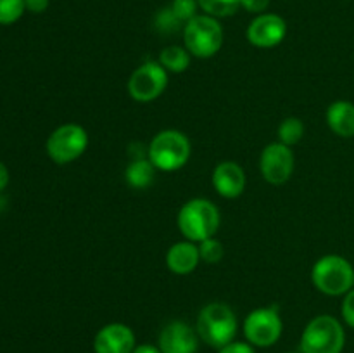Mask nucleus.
<instances>
[{
	"label": "nucleus",
	"instance_id": "f257e3e1",
	"mask_svg": "<svg viewBox=\"0 0 354 353\" xmlns=\"http://www.w3.org/2000/svg\"><path fill=\"white\" fill-rule=\"evenodd\" d=\"M221 217L216 204L204 197H194L187 201L178 211L176 225L187 241L203 242L209 237H216Z\"/></svg>",
	"mask_w": 354,
	"mask_h": 353
},
{
	"label": "nucleus",
	"instance_id": "f03ea898",
	"mask_svg": "<svg viewBox=\"0 0 354 353\" xmlns=\"http://www.w3.org/2000/svg\"><path fill=\"white\" fill-rule=\"evenodd\" d=\"M196 331L206 345L220 350L234 341L237 334V317L227 303L213 301L201 308Z\"/></svg>",
	"mask_w": 354,
	"mask_h": 353
},
{
	"label": "nucleus",
	"instance_id": "7ed1b4c3",
	"mask_svg": "<svg viewBox=\"0 0 354 353\" xmlns=\"http://www.w3.org/2000/svg\"><path fill=\"white\" fill-rule=\"evenodd\" d=\"M192 145L189 137L180 130H162L154 135L147 147L152 165L161 172H176L189 163Z\"/></svg>",
	"mask_w": 354,
	"mask_h": 353
},
{
	"label": "nucleus",
	"instance_id": "20e7f679",
	"mask_svg": "<svg viewBox=\"0 0 354 353\" xmlns=\"http://www.w3.org/2000/svg\"><path fill=\"white\" fill-rule=\"evenodd\" d=\"M311 282L327 296H344L354 287V266L341 255H325L311 269Z\"/></svg>",
	"mask_w": 354,
	"mask_h": 353
},
{
	"label": "nucleus",
	"instance_id": "39448f33",
	"mask_svg": "<svg viewBox=\"0 0 354 353\" xmlns=\"http://www.w3.org/2000/svg\"><path fill=\"white\" fill-rule=\"evenodd\" d=\"M182 31L183 44L192 57H213L223 45V26L218 17L209 14H197L183 26Z\"/></svg>",
	"mask_w": 354,
	"mask_h": 353
},
{
	"label": "nucleus",
	"instance_id": "423d86ee",
	"mask_svg": "<svg viewBox=\"0 0 354 353\" xmlns=\"http://www.w3.org/2000/svg\"><path fill=\"white\" fill-rule=\"evenodd\" d=\"M346 332L332 315H317L308 322L301 336V353H342Z\"/></svg>",
	"mask_w": 354,
	"mask_h": 353
},
{
	"label": "nucleus",
	"instance_id": "0eeeda50",
	"mask_svg": "<svg viewBox=\"0 0 354 353\" xmlns=\"http://www.w3.org/2000/svg\"><path fill=\"white\" fill-rule=\"evenodd\" d=\"M47 154L57 165L76 161L88 147V134L78 123H66L55 128L47 138Z\"/></svg>",
	"mask_w": 354,
	"mask_h": 353
},
{
	"label": "nucleus",
	"instance_id": "6e6552de",
	"mask_svg": "<svg viewBox=\"0 0 354 353\" xmlns=\"http://www.w3.org/2000/svg\"><path fill=\"white\" fill-rule=\"evenodd\" d=\"M283 331V322L277 307L256 308L245 317L244 336L248 343L259 348L273 346L280 339Z\"/></svg>",
	"mask_w": 354,
	"mask_h": 353
},
{
	"label": "nucleus",
	"instance_id": "1a4fd4ad",
	"mask_svg": "<svg viewBox=\"0 0 354 353\" xmlns=\"http://www.w3.org/2000/svg\"><path fill=\"white\" fill-rule=\"evenodd\" d=\"M168 87V71L158 61L138 66L128 78V93L137 102H152L165 93Z\"/></svg>",
	"mask_w": 354,
	"mask_h": 353
},
{
	"label": "nucleus",
	"instance_id": "9d476101",
	"mask_svg": "<svg viewBox=\"0 0 354 353\" xmlns=\"http://www.w3.org/2000/svg\"><path fill=\"white\" fill-rule=\"evenodd\" d=\"M296 158L289 145L282 142H272L266 145L259 158V170L263 179L272 185H282L292 176Z\"/></svg>",
	"mask_w": 354,
	"mask_h": 353
},
{
	"label": "nucleus",
	"instance_id": "9b49d317",
	"mask_svg": "<svg viewBox=\"0 0 354 353\" xmlns=\"http://www.w3.org/2000/svg\"><path fill=\"white\" fill-rule=\"evenodd\" d=\"M249 44L258 48H272L282 44L287 35V23L282 16L263 12L256 16L248 26Z\"/></svg>",
	"mask_w": 354,
	"mask_h": 353
},
{
	"label": "nucleus",
	"instance_id": "f8f14e48",
	"mask_svg": "<svg viewBox=\"0 0 354 353\" xmlns=\"http://www.w3.org/2000/svg\"><path fill=\"white\" fill-rule=\"evenodd\" d=\"M199 334L183 320H173L159 332L158 346L162 353H197Z\"/></svg>",
	"mask_w": 354,
	"mask_h": 353
},
{
	"label": "nucleus",
	"instance_id": "ddd939ff",
	"mask_svg": "<svg viewBox=\"0 0 354 353\" xmlns=\"http://www.w3.org/2000/svg\"><path fill=\"white\" fill-rule=\"evenodd\" d=\"M137 346L135 332L121 322H113L99 329L93 339L95 353H133Z\"/></svg>",
	"mask_w": 354,
	"mask_h": 353
},
{
	"label": "nucleus",
	"instance_id": "4468645a",
	"mask_svg": "<svg viewBox=\"0 0 354 353\" xmlns=\"http://www.w3.org/2000/svg\"><path fill=\"white\" fill-rule=\"evenodd\" d=\"M213 187L225 199H235L245 189V172L239 163L221 161L213 170Z\"/></svg>",
	"mask_w": 354,
	"mask_h": 353
},
{
	"label": "nucleus",
	"instance_id": "2eb2a0df",
	"mask_svg": "<svg viewBox=\"0 0 354 353\" xmlns=\"http://www.w3.org/2000/svg\"><path fill=\"white\" fill-rule=\"evenodd\" d=\"M201 262L199 244L192 241L175 242L166 253V265L176 275H189Z\"/></svg>",
	"mask_w": 354,
	"mask_h": 353
},
{
	"label": "nucleus",
	"instance_id": "dca6fc26",
	"mask_svg": "<svg viewBox=\"0 0 354 353\" xmlns=\"http://www.w3.org/2000/svg\"><path fill=\"white\" fill-rule=\"evenodd\" d=\"M327 125L342 138L354 137V104L349 100H335L327 109Z\"/></svg>",
	"mask_w": 354,
	"mask_h": 353
},
{
	"label": "nucleus",
	"instance_id": "f3484780",
	"mask_svg": "<svg viewBox=\"0 0 354 353\" xmlns=\"http://www.w3.org/2000/svg\"><path fill=\"white\" fill-rule=\"evenodd\" d=\"M156 168L152 165V161L149 158H140V159H131L130 165L127 166V172H124V179L127 183L133 189H147L156 179Z\"/></svg>",
	"mask_w": 354,
	"mask_h": 353
},
{
	"label": "nucleus",
	"instance_id": "a211bd4d",
	"mask_svg": "<svg viewBox=\"0 0 354 353\" xmlns=\"http://www.w3.org/2000/svg\"><path fill=\"white\" fill-rule=\"evenodd\" d=\"M190 59H192V55L185 47L169 45V47H165L159 52L158 62L168 73H183L189 69Z\"/></svg>",
	"mask_w": 354,
	"mask_h": 353
},
{
	"label": "nucleus",
	"instance_id": "6ab92c4d",
	"mask_svg": "<svg viewBox=\"0 0 354 353\" xmlns=\"http://www.w3.org/2000/svg\"><path fill=\"white\" fill-rule=\"evenodd\" d=\"M304 137V123L296 116H289L280 123L279 127V142L282 144L292 145L299 144Z\"/></svg>",
	"mask_w": 354,
	"mask_h": 353
},
{
	"label": "nucleus",
	"instance_id": "aec40b11",
	"mask_svg": "<svg viewBox=\"0 0 354 353\" xmlns=\"http://www.w3.org/2000/svg\"><path fill=\"white\" fill-rule=\"evenodd\" d=\"M204 14L213 17H228L234 16L241 9V0H197Z\"/></svg>",
	"mask_w": 354,
	"mask_h": 353
},
{
	"label": "nucleus",
	"instance_id": "412c9836",
	"mask_svg": "<svg viewBox=\"0 0 354 353\" xmlns=\"http://www.w3.org/2000/svg\"><path fill=\"white\" fill-rule=\"evenodd\" d=\"M154 26L159 33L173 35V33H176V31L183 30V26H185V24H183L182 21H180L175 14H173V10L169 9V6H168L156 14Z\"/></svg>",
	"mask_w": 354,
	"mask_h": 353
},
{
	"label": "nucleus",
	"instance_id": "4be33fe9",
	"mask_svg": "<svg viewBox=\"0 0 354 353\" xmlns=\"http://www.w3.org/2000/svg\"><path fill=\"white\" fill-rule=\"evenodd\" d=\"M24 0H0V24H12L24 14Z\"/></svg>",
	"mask_w": 354,
	"mask_h": 353
},
{
	"label": "nucleus",
	"instance_id": "5701e85b",
	"mask_svg": "<svg viewBox=\"0 0 354 353\" xmlns=\"http://www.w3.org/2000/svg\"><path fill=\"white\" fill-rule=\"evenodd\" d=\"M199 255H201V262H206V263L221 262V258H223L225 255L223 244H221L216 237L206 239V241L199 242Z\"/></svg>",
	"mask_w": 354,
	"mask_h": 353
},
{
	"label": "nucleus",
	"instance_id": "b1692460",
	"mask_svg": "<svg viewBox=\"0 0 354 353\" xmlns=\"http://www.w3.org/2000/svg\"><path fill=\"white\" fill-rule=\"evenodd\" d=\"M169 9L173 10V14H175L183 24H187L192 17L197 16V10H199L201 7L197 0H171Z\"/></svg>",
	"mask_w": 354,
	"mask_h": 353
},
{
	"label": "nucleus",
	"instance_id": "393cba45",
	"mask_svg": "<svg viewBox=\"0 0 354 353\" xmlns=\"http://www.w3.org/2000/svg\"><path fill=\"white\" fill-rule=\"evenodd\" d=\"M341 314L342 318H344L346 324L349 327L354 329V287L349 293L344 294V300H342V307H341Z\"/></svg>",
	"mask_w": 354,
	"mask_h": 353
},
{
	"label": "nucleus",
	"instance_id": "a878e982",
	"mask_svg": "<svg viewBox=\"0 0 354 353\" xmlns=\"http://www.w3.org/2000/svg\"><path fill=\"white\" fill-rule=\"evenodd\" d=\"M218 353H256V350L251 343L232 341L228 345H225L223 348L218 350Z\"/></svg>",
	"mask_w": 354,
	"mask_h": 353
},
{
	"label": "nucleus",
	"instance_id": "bb28decb",
	"mask_svg": "<svg viewBox=\"0 0 354 353\" xmlns=\"http://www.w3.org/2000/svg\"><path fill=\"white\" fill-rule=\"evenodd\" d=\"M272 0H241V7L251 14H263L270 7Z\"/></svg>",
	"mask_w": 354,
	"mask_h": 353
},
{
	"label": "nucleus",
	"instance_id": "cd10ccee",
	"mask_svg": "<svg viewBox=\"0 0 354 353\" xmlns=\"http://www.w3.org/2000/svg\"><path fill=\"white\" fill-rule=\"evenodd\" d=\"M48 3H50V0H24L26 10H30L33 14L45 12L48 9Z\"/></svg>",
	"mask_w": 354,
	"mask_h": 353
},
{
	"label": "nucleus",
	"instance_id": "c85d7f7f",
	"mask_svg": "<svg viewBox=\"0 0 354 353\" xmlns=\"http://www.w3.org/2000/svg\"><path fill=\"white\" fill-rule=\"evenodd\" d=\"M9 185V170L7 166L0 161V192Z\"/></svg>",
	"mask_w": 354,
	"mask_h": 353
},
{
	"label": "nucleus",
	"instance_id": "c756f323",
	"mask_svg": "<svg viewBox=\"0 0 354 353\" xmlns=\"http://www.w3.org/2000/svg\"><path fill=\"white\" fill-rule=\"evenodd\" d=\"M133 353H162V352L159 350V346H154V345H137L135 346Z\"/></svg>",
	"mask_w": 354,
	"mask_h": 353
},
{
	"label": "nucleus",
	"instance_id": "7c9ffc66",
	"mask_svg": "<svg viewBox=\"0 0 354 353\" xmlns=\"http://www.w3.org/2000/svg\"><path fill=\"white\" fill-rule=\"evenodd\" d=\"M6 206H7V199H6V196H3V194L0 192V211L6 210Z\"/></svg>",
	"mask_w": 354,
	"mask_h": 353
},
{
	"label": "nucleus",
	"instance_id": "2f4dec72",
	"mask_svg": "<svg viewBox=\"0 0 354 353\" xmlns=\"http://www.w3.org/2000/svg\"><path fill=\"white\" fill-rule=\"evenodd\" d=\"M290 353H296V352H290Z\"/></svg>",
	"mask_w": 354,
	"mask_h": 353
}]
</instances>
